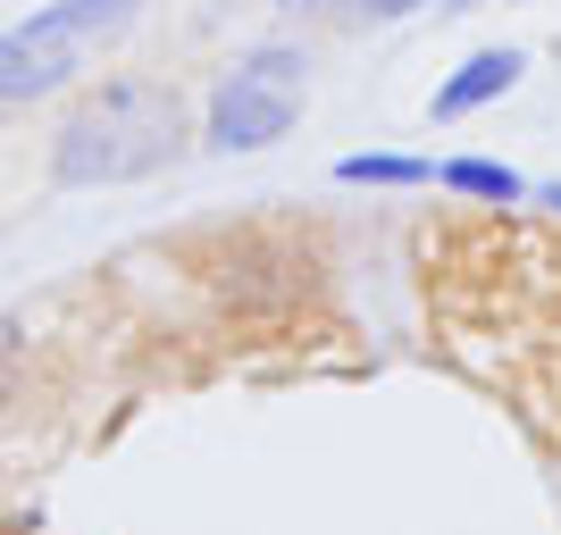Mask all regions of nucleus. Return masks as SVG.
I'll return each instance as SVG.
<instances>
[{
	"mask_svg": "<svg viewBox=\"0 0 561 535\" xmlns=\"http://www.w3.org/2000/svg\"><path fill=\"white\" fill-rule=\"evenodd\" d=\"M436 185L469 193V201H528V176L503 167V160H445V167H436Z\"/></svg>",
	"mask_w": 561,
	"mask_h": 535,
	"instance_id": "423d86ee",
	"label": "nucleus"
},
{
	"mask_svg": "<svg viewBox=\"0 0 561 535\" xmlns=\"http://www.w3.org/2000/svg\"><path fill=\"white\" fill-rule=\"evenodd\" d=\"M427 0H335V18L344 25H402V18H420Z\"/></svg>",
	"mask_w": 561,
	"mask_h": 535,
	"instance_id": "0eeeda50",
	"label": "nucleus"
},
{
	"mask_svg": "<svg viewBox=\"0 0 561 535\" xmlns=\"http://www.w3.org/2000/svg\"><path fill=\"white\" fill-rule=\"evenodd\" d=\"M277 9H335V0H277Z\"/></svg>",
	"mask_w": 561,
	"mask_h": 535,
	"instance_id": "9b49d317",
	"label": "nucleus"
},
{
	"mask_svg": "<svg viewBox=\"0 0 561 535\" xmlns=\"http://www.w3.org/2000/svg\"><path fill=\"white\" fill-rule=\"evenodd\" d=\"M436 9H445V18H469V9H486V0H436Z\"/></svg>",
	"mask_w": 561,
	"mask_h": 535,
	"instance_id": "9d476101",
	"label": "nucleus"
},
{
	"mask_svg": "<svg viewBox=\"0 0 561 535\" xmlns=\"http://www.w3.org/2000/svg\"><path fill=\"white\" fill-rule=\"evenodd\" d=\"M528 201H545V210L561 218V176H553V185H528Z\"/></svg>",
	"mask_w": 561,
	"mask_h": 535,
	"instance_id": "1a4fd4ad",
	"label": "nucleus"
},
{
	"mask_svg": "<svg viewBox=\"0 0 561 535\" xmlns=\"http://www.w3.org/2000/svg\"><path fill=\"white\" fill-rule=\"evenodd\" d=\"M335 185L411 193V185H436V160H411V151H344V160H335Z\"/></svg>",
	"mask_w": 561,
	"mask_h": 535,
	"instance_id": "39448f33",
	"label": "nucleus"
},
{
	"mask_svg": "<svg viewBox=\"0 0 561 535\" xmlns=\"http://www.w3.org/2000/svg\"><path fill=\"white\" fill-rule=\"evenodd\" d=\"M302 101H310V59L294 43H260L218 75L202 142H210V151H268V142L294 135Z\"/></svg>",
	"mask_w": 561,
	"mask_h": 535,
	"instance_id": "7ed1b4c3",
	"label": "nucleus"
},
{
	"mask_svg": "<svg viewBox=\"0 0 561 535\" xmlns=\"http://www.w3.org/2000/svg\"><path fill=\"white\" fill-rule=\"evenodd\" d=\"M519 75H528V50H469L461 68H453L445 84H436L427 117H436V126H453V117H478L486 101H503V93H512Z\"/></svg>",
	"mask_w": 561,
	"mask_h": 535,
	"instance_id": "20e7f679",
	"label": "nucleus"
},
{
	"mask_svg": "<svg viewBox=\"0 0 561 535\" xmlns=\"http://www.w3.org/2000/svg\"><path fill=\"white\" fill-rule=\"evenodd\" d=\"M185 160V101L160 75H117L84 93L50 142V176L59 185H135Z\"/></svg>",
	"mask_w": 561,
	"mask_h": 535,
	"instance_id": "f257e3e1",
	"label": "nucleus"
},
{
	"mask_svg": "<svg viewBox=\"0 0 561 535\" xmlns=\"http://www.w3.org/2000/svg\"><path fill=\"white\" fill-rule=\"evenodd\" d=\"M135 9L142 0H50V9H34L25 25H9V34H0V109L76 84V75L135 25Z\"/></svg>",
	"mask_w": 561,
	"mask_h": 535,
	"instance_id": "f03ea898",
	"label": "nucleus"
},
{
	"mask_svg": "<svg viewBox=\"0 0 561 535\" xmlns=\"http://www.w3.org/2000/svg\"><path fill=\"white\" fill-rule=\"evenodd\" d=\"M9 369H18V318H0V385H9Z\"/></svg>",
	"mask_w": 561,
	"mask_h": 535,
	"instance_id": "6e6552de",
	"label": "nucleus"
}]
</instances>
